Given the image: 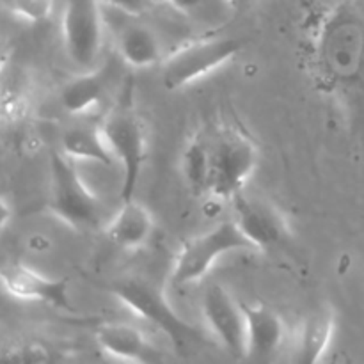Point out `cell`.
<instances>
[{"instance_id":"obj_1","label":"cell","mask_w":364,"mask_h":364,"mask_svg":"<svg viewBox=\"0 0 364 364\" xmlns=\"http://www.w3.org/2000/svg\"><path fill=\"white\" fill-rule=\"evenodd\" d=\"M109 291L132 315L159 329L180 355H188L194 347L208 343L205 334L173 308L166 288L153 277L128 276L116 279Z\"/></svg>"},{"instance_id":"obj_2","label":"cell","mask_w":364,"mask_h":364,"mask_svg":"<svg viewBox=\"0 0 364 364\" xmlns=\"http://www.w3.org/2000/svg\"><path fill=\"white\" fill-rule=\"evenodd\" d=\"M208 139V192L213 199L233 201L244 192L258 167L259 151L251 135L235 124H220Z\"/></svg>"},{"instance_id":"obj_3","label":"cell","mask_w":364,"mask_h":364,"mask_svg":"<svg viewBox=\"0 0 364 364\" xmlns=\"http://www.w3.org/2000/svg\"><path fill=\"white\" fill-rule=\"evenodd\" d=\"M48 208L73 230H96L103 223L102 201L78 173L75 160L63 151L50 156Z\"/></svg>"},{"instance_id":"obj_4","label":"cell","mask_w":364,"mask_h":364,"mask_svg":"<svg viewBox=\"0 0 364 364\" xmlns=\"http://www.w3.org/2000/svg\"><path fill=\"white\" fill-rule=\"evenodd\" d=\"M244 48L238 38L208 36L183 43L162 63V84L167 91H178L215 73Z\"/></svg>"},{"instance_id":"obj_5","label":"cell","mask_w":364,"mask_h":364,"mask_svg":"<svg viewBox=\"0 0 364 364\" xmlns=\"http://www.w3.org/2000/svg\"><path fill=\"white\" fill-rule=\"evenodd\" d=\"M237 251L249 252L256 249L233 219L223 220L212 230L196 235L181 245L174 258L171 281L178 288L198 283L206 277L223 256Z\"/></svg>"},{"instance_id":"obj_6","label":"cell","mask_w":364,"mask_h":364,"mask_svg":"<svg viewBox=\"0 0 364 364\" xmlns=\"http://www.w3.org/2000/svg\"><path fill=\"white\" fill-rule=\"evenodd\" d=\"M102 130L114 160L121 167V201L134 199L148 159L144 121L128 103H121L103 117Z\"/></svg>"},{"instance_id":"obj_7","label":"cell","mask_w":364,"mask_h":364,"mask_svg":"<svg viewBox=\"0 0 364 364\" xmlns=\"http://www.w3.org/2000/svg\"><path fill=\"white\" fill-rule=\"evenodd\" d=\"M103 4L100 0H66L63 9V43L73 64L91 70L103 45Z\"/></svg>"},{"instance_id":"obj_8","label":"cell","mask_w":364,"mask_h":364,"mask_svg":"<svg viewBox=\"0 0 364 364\" xmlns=\"http://www.w3.org/2000/svg\"><path fill=\"white\" fill-rule=\"evenodd\" d=\"M203 320L217 343L235 359L247 355V316L244 302L238 301L228 288L212 284L201 301Z\"/></svg>"},{"instance_id":"obj_9","label":"cell","mask_w":364,"mask_h":364,"mask_svg":"<svg viewBox=\"0 0 364 364\" xmlns=\"http://www.w3.org/2000/svg\"><path fill=\"white\" fill-rule=\"evenodd\" d=\"M231 203L235 208L233 220L256 251L279 247L291 238L287 217L270 201L242 192Z\"/></svg>"},{"instance_id":"obj_10","label":"cell","mask_w":364,"mask_h":364,"mask_svg":"<svg viewBox=\"0 0 364 364\" xmlns=\"http://www.w3.org/2000/svg\"><path fill=\"white\" fill-rule=\"evenodd\" d=\"M4 290L13 299L23 302H39L53 309L75 313L66 277H48L25 263L13 262L2 267Z\"/></svg>"},{"instance_id":"obj_11","label":"cell","mask_w":364,"mask_h":364,"mask_svg":"<svg viewBox=\"0 0 364 364\" xmlns=\"http://www.w3.org/2000/svg\"><path fill=\"white\" fill-rule=\"evenodd\" d=\"M247 316V355L251 364H274L288 343V327L283 316L267 304L244 302Z\"/></svg>"},{"instance_id":"obj_12","label":"cell","mask_w":364,"mask_h":364,"mask_svg":"<svg viewBox=\"0 0 364 364\" xmlns=\"http://www.w3.org/2000/svg\"><path fill=\"white\" fill-rule=\"evenodd\" d=\"M98 347L112 361L130 364H166L162 350L139 327L124 322H100L95 326Z\"/></svg>"},{"instance_id":"obj_13","label":"cell","mask_w":364,"mask_h":364,"mask_svg":"<svg viewBox=\"0 0 364 364\" xmlns=\"http://www.w3.org/2000/svg\"><path fill=\"white\" fill-rule=\"evenodd\" d=\"M336 333V311L331 304L311 309L291 338L290 364H322Z\"/></svg>"},{"instance_id":"obj_14","label":"cell","mask_w":364,"mask_h":364,"mask_svg":"<svg viewBox=\"0 0 364 364\" xmlns=\"http://www.w3.org/2000/svg\"><path fill=\"white\" fill-rule=\"evenodd\" d=\"M112 80V66L107 63L102 66L96 64L64 85L60 91V105L71 116H85L105 102Z\"/></svg>"},{"instance_id":"obj_15","label":"cell","mask_w":364,"mask_h":364,"mask_svg":"<svg viewBox=\"0 0 364 364\" xmlns=\"http://www.w3.org/2000/svg\"><path fill=\"white\" fill-rule=\"evenodd\" d=\"M155 228L151 212L135 199H128L107 224L105 235L110 244L121 251H139L151 240Z\"/></svg>"},{"instance_id":"obj_16","label":"cell","mask_w":364,"mask_h":364,"mask_svg":"<svg viewBox=\"0 0 364 364\" xmlns=\"http://www.w3.org/2000/svg\"><path fill=\"white\" fill-rule=\"evenodd\" d=\"M117 53L127 66L151 68L162 64V45L153 28L144 23L124 25L117 34Z\"/></svg>"},{"instance_id":"obj_17","label":"cell","mask_w":364,"mask_h":364,"mask_svg":"<svg viewBox=\"0 0 364 364\" xmlns=\"http://www.w3.org/2000/svg\"><path fill=\"white\" fill-rule=\"evenodd\" d=\"M60 151L75 162H96L110 167L114 160L102 124H77L64 132Z\"/></svg>"},{"instance_id":"obj_18","label":"cell","mask_w":364,"mask_h":364,"mask_svg":"<svg viewBox=\"0 0 364 364\" xmlns=\"http://www.w3.org/2000/svg\"><path fill=\"white\" fill-rule=\"evenodd\" d=\"M181 171L191 191L198 196H206L208 192L210 159L208 139L206 134H198L188 141L181 155Z\"/></svg>"},{"instance_id":"obj_19","label":"cell","mask_w":364,"mask_h":364,"mask_svg":"<svg viewBox=\"0 0 364 364\" xmlns=\"http://www.w3.org/2000/svg\"><path fill=\"white\" fill-rule=\"evenodd\" d=\"M18 345H20L23 364H60L64 359L63 352L45 340L32 338Z\"/></svg>"},{"instance_id":"obj_20","label":"cell","mask_w":364,"mask_h":364,"mask_svg":"<svg viewBox=\"0 0 364 364\" xmlns=\"http://www.w3.org/2000/svg\"><path fill=\"white\" fill-rule=\"evenodd\" d=\"M55 0H4V6L23 20L39 23L48 20Z\"/></svg>"},{"instance_id":"obj_21","label":"cell","mask_w":364,"mask_h":364,"mask_svg":"<svg viewBox=\"0 0 364 364\" xmlns=\"http://www.w3.org/2000/svg\"><path fill=\"white\" fill-rule=\"evenodd\" d=\"M100 2L134 18L141 16L146 11V0H100Z\"/></svg>"},{"instance_id":"obj_22","label":"cell","mask_w":364,"mask_h":364,"mask_svg":"<svg viewBox=\"0 0 364 364\" xmlns=\"http://www.w3.org/2000/svg\"><path fill=\"white\" fill-rule=\"evenodd\" d=\"M160 2L167 4V6H171L173 9H176L178 13L192 14L205 4V0H160Z\"/></svg>"},{"instance_id":"obj_23","label":"cell","mask_w":364,"mask_h":364,"mask_svg":"<svg viewBox=\"0 0 364 364\" xmlns=\"http://www.w3.org/2000/svg\"><path fill=\"white\" fill-rule=\"evenodd\" d=\"M226 2L228 7H231L233 11H245L249 9V7L255 6L258 0H224Z\"/></svg>"},{"instance_id":"obj_24","label":"cell","mask_w":364,"mask_h":364,"mask_svg":"<svg viewBox=\"0 0 364 364\" xmlns=\"http://www.w3.org/2000/svg\"><path fill=\"white\" fill-rule=\"evenodd\" d=\"M329 364H354L352 359L345 354H336L333 359H331Z\"/></svg>"},{"instance_id":"obj_25","label":"cell","mask_w":364,"mask_h":364,"mask_svg":"<svg viewBox=\"0 0 364 364\" xmlns=\"http://www.w3.org/2000/svg\"><path fill=\"white\" fill-rule=\"evenodd\" d=\"M112 364H130V363H123V361H114Z\"/></svg>"}]
</instances>
